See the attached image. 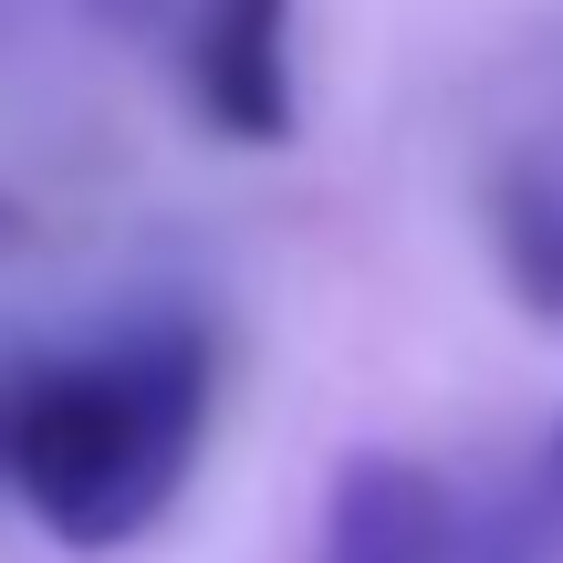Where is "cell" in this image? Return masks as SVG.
I'll use <instances>...</instances> for the list:
<instances>
[{"mask_svg":"<svg viewBox=\"0 0 563 563\" xmlns=\"http://www.w3.org/2000/svg\"><path fill=\"white\" fill-rule=\"evenodd\" d=\"M32 241H42V230H32V209L0 188V262H11V251H32Z\"/></svg>","mask_w":563,"mask_h":563,"instance_id":"obj_5","label":"cell"},{"mask_svg":"<svg viewBox=\"0 0 563 563\" xmlns=\"http://www.w3.org/2000/svg\"><path fill=\"white\" fill-rule=\"evenodd\" d=\"M220 376L209 313H136L84 344L0 355V490L63 553L146 543L220 428Z\"/></svg>","mask_w":563,"mask_h":563,"instance_id":"obj_1","label":"cell"},{"mask_svg":"<svg viewBox=\"0 0 563 563\" xmlns=\"http://www.w3.org/2000/svg\"><path fill=\"white\" fill-rule=\"evenodd\" d=\"M188 104L230 146H292V0H199L188 21Z\"/></svg>","mask_w":563,"mask_h":563,"instance_id":"obj_3","label":"cell"},{"mask_svg":"<svg viewBox=\"0 0 563 563\" xmlns=\"http://www.w3.org/2000/svg\"><path fill=\"white\" fill-rule=\"evenodd\" d=\"M470 501L439 481L428 460L397 449H355L323 490V532L313 563H470Z\"/></svg>","mask_w":563,"mask_h":563,"instance_id":"obj_2","label":"cell"},{"mask_svg":"<svg viewBox=\"0 0 563 563\" xmlns=\"http://www.w3.org/2000/svg\"><path fill=\"white\" fill-rule=\"evenodd\" d=\"M481 220H490V251H501V282L543 323H563V178L532 167V157H511L501 178L481 188Z\"/></svg>","mask_w":563,"mask_h":563,"instance_id":"obj_4","label":"cell"},{"mask_svg":"<svg viewBox=\"0 0 563 563\" xmlns=\"http://www.w3.org/2000/svg\"><path fill=\"white\" fill-rule=\"evenodd\" d=\"M553 490H563V428H553Z\"/></svg>","mask_w":563,"mask_h":563,"instance_id":"obj_6","label":"cell"}]
</instances>
